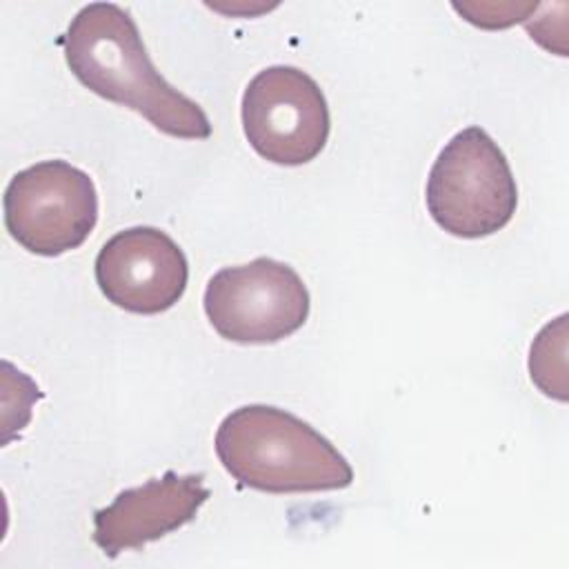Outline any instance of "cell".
Listing matches in <instances>:
<instances>
[{
  "label": "cell",
  "mask_w": 569,
  "mask_h": 569,
  "mask_svg": "<svg viewBox=\"0 0 569 569\" xmlns=\"http://www.w3.org/2000/svg\"><path fill=\"white\" fill-rule=\"evenodd\" d=\"M202 305L211 327L224 340L271 345L307 322L311 298L293 267L262 256L213 273Z\"/></svg>",
  "instance_id": "obj_4"
},
{
  "label": "cell",
  "mask_w": 569,
  "mask_h": 569,
  "mask_svg": "<svg viewBox=\"0 0 569 569\" xmlns=\"http://www.w3.org/2000/svg\"><path fill=\"white\" fill-rule=\"evenodd\" d=\"M251 149L282 167L307 164L329 140V104L318 82L298 67L273 64L258 71L240 102Z\"/></svg>",
  "instance_id": "obj_6"
},
{
  "label": "cell",
  "mask_w": 569,
  "mask_h": 569,
  "mask_svg": "<svg viewBox=\"0 0 569 569\" xmlns=\"http://www.w3.org/2000/svg\"><path fill=\"white\" fill-rule=\"evenodd\" d=\"M213 445L222 467L258 491H333L353 482L351 465L322 433L271 405H244L227 413Z\"/></svg>",
  "instance_id": "obj_2"
},
{
  "label": "cell",
  "mask_w": 569,
  "mask_h": 569,
  "mask_svg": "<svg viewBox=\"0 0 569 569\" xmlns=\"http://www.w3.org/2000/svg\"><path fill=\"white\" fill-rule=\"evenodd\" d=\"M427 209L456 238H487L516 213L518 187L509 160L480 127L449 138L427 178Z\"/></svg>",
  "instance_id": "obj_3"
},
{
  "label": "cell",
  "mask_w": 569,
  "mask_h": 569,
  "mask_svg": "<svg viewBox=\"0 0 569 569\" xmlns=\"http://www.w3.org/2000/svg\"><path fill=\"white\" fill-rule=\"evenodd\" d=\"M211 491L202 473L167 471L140 487L120 491L111 505L93 513V542L104 556L140 549L196 518Z\"/></svg>",
  "instance_id": "obj_8"
},
{
  "label": "cell",
  "mask_w": 569,
  "mask_h": 569,
  "mask_svg": "<svg viewBox=\"0 0 569 569\" xmlns=\"http://www.w3.org/2000/svg\"><path fill=\"white\" fill-rule=\"evenodd\" d=\"M62 49L71 73L96 96L138 111L171 138L211 136L202 107L160 76L136 20L120 4H84L69 22Z\"/></svg>",
  "instance_id": "obj_1"
},
{
  "label": "cell",
  "mask_w": 569,
  "mask_h": 569,
  "mask_svg": "<svg viewBox=\"0 0 569 569\" xmlns=\"http://www.w3.org/2000/svg\"><path fill=\"white\" fill-rule=\"evenodd\" d=\"M189 262L171 236L131 227L111 236L96 256V282L104 298L131 313L171 309L184 293Z\"/></svg>",
  "instance_id": "obj_7"
},
{
  "label": "cell",
  "mask_w": 569,
  "mask_h": 569,
  "mask_svg": "<svg viewBox=\"0 0 569 569\" xmlns=\"http://www.w3.org/2000/svg\"><path fill=\"white\" fill-rule=\"evenodd\" d=\"M4 227L29 253L62 256L78 249L98 222L91 176L67 160H44L18 171L2 198Z\"/></svg>",
  "instance_id": "obj_5"
}]
</instances>
